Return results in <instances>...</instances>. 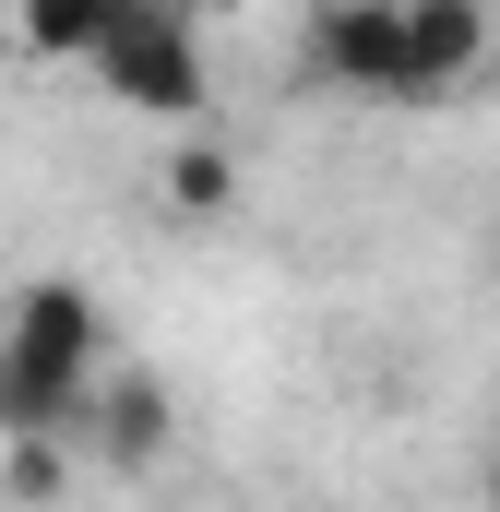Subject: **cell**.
<instances>
[{
	"mask_svg": "<svg viewBox=\"0 0 500 512\" xmlns=\"http://www.w3.org/2000/svg\"><path fill=\"white\" fill-rule=\"evenodd\" d=\"M96 72H108V96L143 108V120H191V108L215 96V84H203V24H191V12H167V0H120V24H108Z\"/></svg>",
	"mask_w": 500,
	"mask_h": 512,
	"instance_id": "cell-1",
	"label": "cell"
},
{
	"mask_svg": "<svg viewBox=\"0 0 500 512\" xmlns=\"http://www.w3.org/2000/svg\"><path fill=\"white\" fill-rule=\"evenodd\" d=\"M310 84H346L405 108V0H310V36H298Z\"/></svg>",
	"mask_w": 500,
	"mask_h": 512,
	"instance_id": "cell-2",
	"label": "cell"
},
{
	"mask_svg": "<svg viewBox=\"0 0 500 512\" xmlns=\"http://www.w3.org/2000/svg\"><path fill=\"white\" fill-rule=\"evenodd\" d=\"M0 346H12L24 370H48V382L96 393V358H108V322H96V286H72V274H36V286L12 298Z\"/></svg>",
	"mask_w": 500,
	"mask_h": 512,
	"instance_id": "cell-3",
	"label": "cell"
},
{
	"mask_svg": "<svg viewBox=\"0 0 500 512\" xmlns=\"http://www.w3.org/2000/svg\"><path fill=\"white\" fill-rule=\"evenodd\" d=\"M489 72V0H405V108H441Z\"/></svg>",
	"mask_w": 500,
	"mask_h": 512,
	"instance_id": "cell-4",
	"label": "cell"
},
{
	"mask_svg": "<svg viewBox=\"0 0 500 512\" xmlns=\"http://www.w3.org/2000/svg\"><path fill=\"white\" fill-rule=\"evenodd\" d=\"M84 417H96V453H108V465H155V453H167V382H143V370H131V382H96Z\"/></svg>",
	"mask_w": 500,
	"mask_h": 512,
	"instance_id": "cell-5",
	"label": "cell"
},
{
	"mask_svg": "<svg viewBox=\"0 0 500 512\" xmlns=\"http://www.w3.org/2000/svg\"><path fill=\"white\" fill-rule=\"evenodd\" d=\"M84 405H96V393L48 382V370H24V358L0 346V441H72V429H84Z\"/></svg>",
	"mask_w": 500,
	"mask_h": 512,
	"instance_id": "cell-6",
	"label": "cell"
},
{
	"mask_svg": "<svg viewBox=\"0 0 500 512\" xmlns=\"http://www.w3.org/2000/svg\"><path fill=\"white\" fill-rule=\"evenodd\" d=\"M108 24H120V0H12V36L36 60H96Z\"/></svg>",
	"mask_w": 500,
	"mask_h": 512,
	"instance_id": "cell-7",
	"label": "cell"
},
{
	"mask_svg": "<svg viewBox=\"0 0 500 512\" xmlns=\"http://www.w3.org/2000/svg\"><path fill=\"white\" fill-rule=\"evenodd\" d=\"M155 191H167V215H227L239 167H227V143H179V155L155 167Z\"/></svg>",
	"mask_w": 500,
	"mask_h": 512,
	"instance_id": "cell-8",
	"label": "cell"
},
{
	"mask_svg": "<svg viewBox=\"0 0 500 512\" xmlns=\"http://www.w3.org/2000/svg\"><path fill=\"white\" fill-rule=\"evenodd\" d=\"M0 489L12 501H60L72 489V441H0Z\"/></svg>",
	"mask_w": 500,
	"mask_h": 512,
	"instance_id": "cell-9",
	"label": "cell"
},
{
	"mask_svg": "<svg viewBox=\"0 0 500 512\" xmlns=\"http://www.w3.org/2000/svg\"><path fill=\"white\" fill-rule=\"evenodd\" d=\"M489 501H500V477H489Z\"/></svg>",
	"mask_w": 500,
	"mask_h": 512,
	"instance_id": "cell-10",
	"label": "cell"
}]
</instances>
